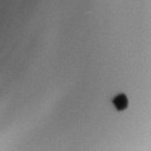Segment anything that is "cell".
Here are the masks:
<instances>
[{
	"mask_svg": "<svg viewBox=\"0 0 151 151\" xmlns=\"http://www.w3.org/2000/svg\"><path fill=\"white\" fill-rule=\"evenodd\" d=\"M114 104H115V107L118 108V109H125L126 107H127V100H126V97L125 96H118V97H115V100H114Z\"/></svg>",
	"mask_w": 151,
	"mask_h": 151,
	"instance_id": "cell-1",
	"label": "cell"
}]
</instances>
